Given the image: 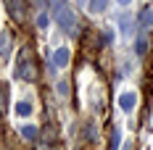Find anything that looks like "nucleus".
<instances>
[{
	"mask_svg": "<svg viewBox=\"0 0 153 150\" xmlns=\"http://www.w3.org/2000/svg\"><path fill=\"white\" fill-rule=\"evenodd\" d=\"M48 5H50V11L56 16L61 32L76 34V13H74V8L69 5V0H48Z\"/></svg>",
	"mask_w": 153,
	"mask_h": 150,
	"instance_id": "f257e3e1",
	"label": "nucleus"
},
{
	"mask_svg": "<svg viewBox=\"0 0 153 150\" xmlns=\"http://www.w3.org/2000/svg\"><path fill=\"white\" fill-rule=\"evenodd\" d=\"M16 76L19 79H27V82H34L37 79V69H34V61H32V53L24 47L19 53V63H16Z\"/></svg>",
	"mask_w": 153,
	"mask_h": 150,
	"instance_id": "f03ea898",
	"label": "nucleus"
},
{
	"mask_svg": "<svg viewBox=\"0 0 153 150\" xmlns=\"http://www.w3.org/2000/svg\"><path fill=\"white\" fill-rule=\"evenodd\" d=\"M5 8L11 11L16 21H24V13H27V5H24V0H5Z\"/></svg>",
	"mask_w": 153,
	"mask_h": 150,
	"instance_id": "7ed1b4c3",
	"label": "nucleus"
},
{
	"mask_svg": "<svg viewBox=\"0 0 153 150\" xmlns=\"http://www.w3.org/2000/svg\"><path fill=\"white\" fill-rule=\"evenodd\" d=\"M69 61H71L69 47H58V50L53 53V66H56V69H66V66H69Z\"/></svg>",
	"mask_w": 153,
	"mask_h": 150,
	"instance_id": "20e7f679",
	"label": "nucleus"
},
{
	"mask_svg": "<svg viewBox=\"0 0 153 150\" xmlns=\"http://www.w3.org/2000/svg\"><path fill=\"white\" fill-rule=\"evenodd\" d=\"M135 105H137V95L135 92H124L122 98H119V108H122L124 113H132Z\"/></svg>",
	"mask_w": 153,
	"mask_h": 150,
	"instance_id": "39448f33",
	"label": "nucleus"
},
{
	"mask_svg": "<svg viewBox=\"0 0 153 150\" xmlns=\"http://www.w3.org/2000/svg\"><path fill=\"white\" fill-rule=\"evenodd\" d=\"M137 24H140V29H143V32L153 29V8H143V11H140Z\"/></svg>",
	"mask_w": 153,
	"mask_h": 150,
	"instance_id": "423d86ee",
	"label": "nucleus"
},
{
	"mask_svg": "<svg viewBox=\"0 0 153 150\" xmlns=\"http://www.w3.org/2000/svg\"><path fill=\"white\" fill-rule=\"evenodd\" d=\"M11 45H13V37L5 32V34H0V58L5 61L8 55H11Z\"/></svg>",
	"mask_w": 153,
	"mask_h": 150,
	"instance_id": "0eeeda50",
	"label": "nucleus"
},
{
	"mask_svg": "<svg viewBox=\"0 0 153 150\" xmlns=\"http://www.w3.org/2000/svg\"><path fill=\"white\" fill-rule=\"evenodd\" d=\"M148 37H145V34H140L137 37V42H135V53H137V58H145V55H148Z\"/></svg>",
	"mask_w": 153,
	"mask_h": 150,
	"instance_id": "6e6552de",
	"label": "nucleus"
},
{
	"mask_svg": "<svg viewBox=\"0 0 153 150\" xmlns=\"http://www.w3.org/2000/svg\"><path fill=\"white\" fill-rule=\"evenodd\" d=\"M108 0H90V13H106Z\"/></svg>",
	"mask_w": 153,
	"mask_h": 150,
	"instance_id": "1a4fd4ad",
	"label": "nucleus"
},
{
	"mask_svg": "<svg viewBox=\"0 0 153 150\" xmlns=\"http://www.w3.org/2000/svg\"><path fill=\"white\" fill-rule=\"evenodd\" d=\"M16 113H19L21 119L29 116V113H32V103H29V100H19V103H16Z\"/></svg>",
	"mask_w": 153,
	"mask_h": 150,
	"instance_id": "9d476101",
	"label": "nucleus"
},
{
	"mask_svg": "<svg viewBox=\"0 0 153 150\" xmlns=\"http://www.w3.org/2000/svg\"><path fill=\"white\" fill-rule=\"evenodd\" d=\"M21 137H24V140H37V126L24 124V126H21Z\"/></svg>",
	"mask_w": 153,
	"mask_h": 150,
	"instance_id": "9b49d317",
	"label": "nucleus"
},
{
	"mask_svg": "<svg viewBox=\"0 0 153 150\" xmlns=\"http://www.w3.org/2000/svg\"><path fill=\"white\" fill-rule=\"evenodd\" d=\"M119 24H122V32L127 37H132V21H129V16H122L119 18Z\"/></svg>",
	"mask_w": 153,
	"mask_h": 150,
	"instance_id": "f8f14e48",
	"label": "nucleus"
},
{
	"mask_svg": "<svg viewBox=\"0 0 153 150\" xmlns=\"http://www.w3.org/2000/svg\"><path fill=\"white\" fill-rule=\"evenodd\" d=\"M48 24H50L48 13H40V16H37V27H40V29H48Z\"/></svg>",
	"mask_w": 153,
	"mask_h": 150,
	"instance_id": "ddd939ff",
	"label": "nucleus"
},
{
	"mask_svg": "<svg viewBox=\"0 0 153 150\" xmlns=\"http://www.w3.org/2000/svg\"><path fill=\"white\" fill-rule=\"evenodd\" d=\"M100 34H103V45H108V42H114V29H103Z\"/></svg>",
	"mask_w": 153,
	"mask_h": 150,
	"instance_id": "4468645a",
	"label": "nucleus"
},
{
	"mask_svg": "<svg viewBox=\"0 0 153 150\" xmlns=\"http://www.w3.org/2000/svg\"><path fill=\"white\" fill-rule=\"evenodd\" d=\"M111 148H119V132L111 134Z\"/></svg>",
	"mask_w": 153,
	"mask_h": 150,
	"instance_id": "2eb2a0df",
	"label": "nucleus"
},
{
	"mask_svg": "<svg viewBox=\"0 0 153 150\" xmlns=\"http://www.w3.org/2000/svg\"><path fill=\"white\" fill-rule=\"evenodd\" d=\"M3 95H8V90H5V87H0V111L5 108V103H3Z\"/></svg>",
	"mask_w": 153,
	"mask_h": 150,
	"instance_id": "dca6fc26",
	"label": "nucleus"
},
{
	"mask_svg": "<svg viewBox=\"0 0 153 150\" xmlns=\"http://www.w3.org/2000/svg\"><path fill=\"white\" fill-rule=\"evenodd\" d=\"M116 3H119V5H129L132 0H116Z\"/></svg>",
	"mask_w": 153,
	"mask_h": 150,
	"instance_id": "f3484780",
	"label": "nucleus"
}]
</instances>
